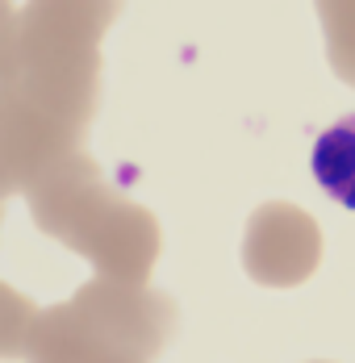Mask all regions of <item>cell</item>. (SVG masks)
Returning a JSON list of instances; mask_svg holds the SVG:
<instances>
[{
  "mask_svg": "<svg viewBox=\"0 0 355 363\" xmlns=\"http://www.w3.org/2000/svg\"><path fill=\"white\" fill-rule=\"evenodd\" d=\"M314 180L330 201L355 209V113L339 117L314 143Z\"/></svg>",
  "mask_w": 355,
  "mask_h": 363,
  "instance_id": "obj_1",
  "label": "cell"
}]
</instances>
